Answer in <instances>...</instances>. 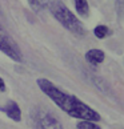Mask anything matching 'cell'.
Returning <instances> with one entry per match:
<instances>
[{
    "mask_svg": "<svg viewBox=\"0 0 124 129\" xmlns=\"http://www.w3.org/2000/svg\"><path fill=\"white\" fill-rule=\"evenodd\" d=\"M33 120L36 122L37 129H64L61 122L54 114L41 108H37L32 114Z\"/></svg>",
    "mask_w": 124,
    "mask_h": 129,
    "instance_id": "obj_4",
    "label": "cell"
},
{
    "mask_svg": "<svg viewBox=\"0 0 124 129\" xmlns=\"http://www.w3.org/2000/svg\"><path fill=\"white\" fill-rule=\"evenodd\" d=\"M93 35L97 37V39H106L107 36L111 35V29L104 25V24H100V25H96L93 29Z\"/></svg>",
    "mask_w": 124,
    "mask_h": 129,
    "instance_id": "obj_9",
    "label": "cell"
},
{
    "mask_svg": "<svg viewBox=\"0 0 124 129\" xmlns=\"http://www.w3.org/2000/svg\"><path fill=\"white\" fill-rule=\"evenodd\" d=\"M104 59H106V53H104L102 49H97V48H92L85 53V60H87L91 65L102 64L104 61Z\"/></svg>",
    "mask_w": 124,
    "mask_h": 129,
    "instance_id": "obj_6",
    "label": "cell"
},
{
    "mask_svg": "<svg viewBox=\"0 0 124 129\" xmlns=\"http://www.w3.org/2000/svg\"><path fill=\"white\" fill-rule=\"evenodd\" d=\"M30 7L33 9L35 12H43L44 9L49 7V0H27Z\"/></svg>",
    "mask_w": 124,
    "mask_h": 129,
    "instance_id": "obj_8",
    "label": "cell"
},
{
    "mask_svg": "<svg viewBox=\"0 0 124 129\" xmlns=\"http://www.w3.org/2000/svg\"><path fill=\"white\" fill-rule=\"evenodd\" d=\"M0 111H2L3 113H6L7 117L11 118L12 121H15V122L21 121L20 107H19L17 103H15V101H8L7 104H4L3 107H0Z\"/></svg>",
    "mask_w": 124,
    "mask_h": 129,
    "instance_id": "obj_5",
    "label": "cell"
},
{
    "mask_svg": "<svg viewBox=\"0 0 124 129\" xmlns=\"http://www.w3.org/2000/svg\"><path fill=\"white\" fill-rule=\"evenodd\" d=\"M49 11L56 20H58L61 25H63L67 31L73 33L75 36H83L85 35V28L83 23L78 19V16L73 12H71L68 8L65 7L64 3L55 0V2L49 3Z\"/></svg>",
    "mask_w": 124,
    "mask_h": 129,
    "instance_id": "obj_2",
    "label": "cell"
},
{
    "mask_svg": "<svg viewBox=\"0 0 124 129\" xmlns=\"http://www.w3.org/2000/svg\"><path fill=\"white\" fill-rule=\"evenodd\" d=\"M36 84L47 97H49L61 111L69 114L71 117L79 118V120L95 121V122L100 120V114L95 109H92L88 104H85L73 94L64 92L63 89L56 87L51 80L40 77L36 80Z\"/></svg>",
    "mask_w": 124,
    "mask_h": 129,
    "instance_id": "obj_1",
    "label": "cell"
},
{
    "mask_svg": "<svg viewBox=\"0 0 124 129\" xmlns=\"http://www.w3.org/2000/svg\"><path fill=\"white\" fill-rule=\"evenodd\" d=\"M76 12L79 13L82 17H88L89 15V6L87 0H73Z\"/></svg>",
    "mask_w": 124,
    "mask_h": 129,
    "instance_id": "obj_7",
    "label": "cell"
},
{
    "mask_svg": "<svg viewBox=\"0 0 124 129\" xmlns=\"http://www.w3.org/2000/svg\"><path fill=\"white\" fill-rule=\"evenodd\" d=\"M115 8H116L117 13H123L124 12V0H116Z\"/></svg>",
    "mask_w": 124,
    "mask_h": 129,
    "instance_id": "obj_11",
    "label": "cell"
},
{
    "mask_svg": "<svg viewBox=\"0 0 124 129\" xmlns=\"http://www.w3.org/2000/svg\"><path fill=\"white\" fill-rule=\"evenodd\" d=\"M0 51L16 63L23 61V53L19 48V45L12 40V37L8 35L3 27H0Z\"/></svg>",
    "mask_w": 124,
    "mask_h": 129,
    "instance_id": "obj_3",
    "label": "cell"
},
{
    "mask_svg": "<svg viewBox=\"0 0 124 129\" xmlns=\"http://www.w3.org/2000/svg\"><path fill=\"white\" fill-rule=\"evenodd\" d=\"M76 129H102V126L95 121H87V120H80L76 125Z\"/></svg>",
    "mask_w": 124,
    "mask_h": 129,
    "instance_id": "obj_10",
    "label": "cell"
},
{
    "mask_svg": "<svg viewBox=\"0 0 124 129\" xmlns=\"http://www.w3.org/2000/svg\"><path fill=\"white\" fill-rule=\"evenodd\" d=\"M7 87H6V81H4L2 77H0V92H6Z\"/></svg>",
    "mask_w": 124,
    "mask_h": 129,
    "instance_id": "obj_12",
    "label": "cell"
}]
</instances>
